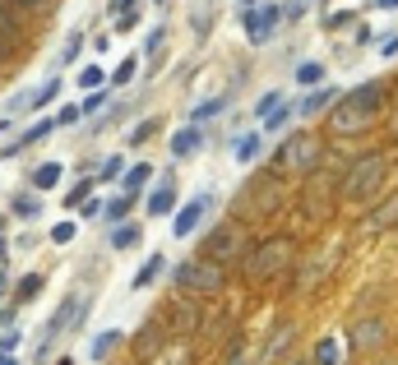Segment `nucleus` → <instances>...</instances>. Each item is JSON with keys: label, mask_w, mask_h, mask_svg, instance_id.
Listing matches in <instances>:
<instances>
[{"label": "nucleus", "mask_w": 398, "mask_h": 365, "mask_svg": "<svg viewBox=\"0 0 398 365\" xmlns=\"http://www.w3.org/2000/svg\"><path fill=\"white\" fill-rule=\"evenodd\" d=\"M278 14H283V19H292V24H297V19L306 14V0H283V9H278Z\"/></svg>", "instance_id": "obj_41"}, {"label": "nucleus", "mask_w": 398, "mask_h": 365, "mask_svg": "<svg viewBox=\"0 0 398 365\" xmlns=\"http://www.w3.org/2000/svg\"><path fill=\"white\" fill-rule=\"evenodd\" d=\"M61 176H65L61 162H42V166H33V176H28V181H33V190H56V185H61Z\"/></svg>", "instance_id": "obj_14"}, {"label": "nucleus", "mask_w": 398, "mask_h": 365, "mask_svg": "<svg viewBox=\"0 0 398 365\" xmlns=\"http://www.w3.org/2000/svg\"><path fill=\"white\" fill-rule=\"evenodd\" d=\"M149 134H153V121H144V125H134V134H130V139H134V144H144Z\"/></svg>", "instance_id": "obj_47"}, {"label": "nucleus", "mask_w": 398, "mask_h": 365, "mask_svg": "<svg viewBox=\"0 0 398 365\" xmlns=\"http://www.w3.org/2000/svg\"><path fill=\"white\" fill-rule=\"evenodd\" d=\"M79 46H84V33H70V37H65V46H61V61L70 65L74 56H79Z\"/></svg>", "instance_id": "obj_36"}, {"label": "nucleus", "mask_w": 398, "mask_h": 365, "mask_svg": "<svg viewBox=\"0 0 398 365\" xmlns=\"http://www.w3.org/2000/svg\"><path fill=\"white\" fill-rule=\"evenodd\" d=\"M56 93H61V79H46V84L37 88L33 97H28V106H33V111H42L46 102H56Z\"/></svg>", "instance_id": "obj_25"}, {"label": "nucleus", "mask_w": 398, "mask_h": 365, "mask_svg": "<svg viewBox=\"0 0 398 365\" xmlns=\"http://www.w3.org/2000/svg\"><path fill=\"white\" fill-rule=\"evenodd\" d=\"M0 365H19V361H14V356H0Z\"/></svg>", "instance_id": "obj_51"}, {"label": "nucleus", "mask_w": 398, "mask_h": 365, "mask_svg": "<svg viewBox=\"0 0 398 365\" xmlns=\"http://www.w3.org/2000/svg\"><path fill=\"white\" fill-rule=\"evenodd\" d=\"M19 338H24V333H19V329H5V333H0V356L19 347Z\"/></svg>", "instance_id": "obj_43"}, {"label": "nucleus", "mask_w": 398, "mask_h": 365, "mask_svg": "<svg viewBox=\"0 0 398 365\" xmlns=\"http://www.w3.org/2000/svg\"><path fill=\"white\" fill-rule=\"evenodd\" d=\"M74 84H79L84 93H93V88H102V84H106V74L98 70V65H84V70H79V79H74Z\"/></svg>", "instance_id": "obj_27"}, {"label": "nucleus", "mask_w": 398, "mask_h": 365, "mask_svg": "<svg viewBox=\"0 0 398 365\" xmlns=\"http://www.w3.org/2000/svg\"><path fill=\"white\" fill-rule=\"evenodd\" d=\"M375 9H398V0H375Z\"/></svg>", "instance_id": "obj_50"}, {"label": "nucleus", "mask_w": 398, "mask_h": 365, "mask_svg": "<svg viewBox=\"0 0 398 365\" xmlns=\"http://www.w3.org/2000/svg\"><path fill=\"white\" fill-rule=\"evenodd\" d=\"M380 102H384V88L375 84H362V88H352V93H343L334 102V116H329V125H334L338 134H362L366 125L380 116Z\"/></svg>", "instance_id": "obj_1"}, {"label": "nucleus", "mask_w": 398, "mask_h": 365, "mask_svg": "<svg viewBox=\"0 0 398 365\" xmlns=\"http://www.w3.org/2000/svg\"><path fill=\"white\" fill-rule=\"evenodd\" d=\"M218 111H222V97H213V102H199L195 111H190V125H199V121H213Z\"/></svg>", "instance_id": "obj_33"}, {"label": "nucleus", "mask_w": 398, "mask_h": 365, "mask_svg": "<svg viewBox=\"0 0 398 365\" xmlns=\"http://www.w3.org/2000/svg\"><path fill=\"white\" fill-rule=\"evenodd\" d=\"M14 42H19V28H14V19L0 9V61H5L9 51H14Z\"/></svg>", "instance_id": "obj_22"}, {"label": "nucleus", "mask_w": 398, "mask_h": 365, "mask_svg": "<svg viewBox=\"0 0 398 365\" xmlns=\"http://www.w3.org/2000/svg\"><path fill=\"white\" fill-rule=\"evenodd\" d=\"M278 102H283V93H264V97H259V106H255V116H269Z\"/></svg>", "instance_id": "obj_44"}, {"label": "nucleus", "mask_w": 398, "mask_h": 365, "mask_svg": "<svg viewBox=\"0 0 398 365\" xmlns=\"http://www.w3.org/2000/svg\"><path fill=\"white\" fill-rule=\"evenodd\" d=\"M384 333H389V329H384V319H362L352 329V351H380L384 347Z\"/></svg>", "instance_id": "obj_10"}, {"label": "nucleus", "mask_w": 398, "mask_h": 365, "mask_svg": "<svg viewBox=\"0 0 398 365\" xmlns=\"http://www.w3.org/2000/svg\"><path fill=\"white\" fill-rule=\"evenodd\" d=\"M259 153H264V139H259V134H241V139H237V148H232V157H237V162H255V157Z\"/></svg>", "instance_id": "obj_17"}, {"label": "nucleus", "mask_w": 398, "mask_h": 365, "mask_svg": "<svg viewBox=\"0 0 398 365\" xmlns=\"http://www.w3.org/2000/svg\"><path fill=\"white\" fill-rule=\"evenodd\" d=\"M130 204H134V194H121V199H111V204L102 209V218H106V222H121L125 213H130Z\"/></svg>", "instance_id": "obj_29"}, {"label": "nucleus", "mask_w": 398, "mask_h": 365, "mask_svg": "<svg viewBox=\"0 0 398 365\" xmlns=\"http://www.w3.org/2000/svg\"><path fill=\"white\" fill-rule=\"evenodd\" d=\"M222 264H213V259H186V264H176V287L181 291H190V296H218L222 291Z\"/></svg>", "instance_id": "obj_4"}, {"label": "nucleus", "mask_w": 398, "mask_h": 365, "mask_svg": "<svg viewBox=\"0 0 398 365\" xmlns=\"http://www.w3.org/2000/svg\"><path fill=\"white\" fill-rule=\"evenodd\" d=\"M14 5H24V9H46L51 0H14Z\"/></svg>", "instance_id": "obj_49"}, {"label": "nucleus", "mask_w": 398, "mask_h": 365, "mask_svg": "<svg viewBox=\"0 0 398 365\" xmlns=\"http://www.w3.org/2000/svg\"><path fill=\"white\" fill-rule=\"evenodd\" d=\"M0 319H5V314H0Z\"/></svg>", "instance_id": "obj_55"}, {"label": "nucleus", "mask_w": 398, "mask_h": 365, "mask_svg": "<svg viewBox=\"0 0 398 365\" xmlns=\"http://www.w3.org/2000/svg\"><path fill=\"white\" fill-rule=\"evenodd\" d=\"M79 106H61V111H56V130H65V125H79Z\"/></svg>", "instance_id": "obj_38"}, {"label": "nucleus", "mask_w": 398, "mask_h": 365, "mask_svg": "<svg viewBox=\"0 0 398 365\" xmlns=\"http://www.w3.org/2000/svg\"><path fill=\"white\" fill-rule=\"evenodd\" d=\"M384 171H389L384 153H362L357 162H347V171H343V181H338V190H343L347 199H371V194L384 185Z\"/></svg>", "instance_id": "obj_3"}, {"label": "nucleus", "mask_w": 398, "mask_h": 365, "mask_svg": "<svg viewBox=\"0 0 398 365\" xmlns=\"http://www.w3.org/2000/svg\"><path fill=\"white\" fill-rule=\"evenodd\" d=\"M79 209H84V218H102V204H98V199H84Z\"/></svg>", "instance_id": "obj_46"}, {"label": "nucleus", "mask_w": 398, "mask_h": 365, "mask_svg": "<svg viewBox=\"0 0 398 365\" xmlns=\"http://www.w3.org/2000/svg\"><path fill=\"white\" fill-rule=\"evenodd\" d=\"M209 19H213L209 0H195V9H190V24H195V33H209Z\"/></svg>", "instance_id": "obj_31"}, {"label": "nucleus", "mask_w": 398, "mask_h": 365, "mask_svg": "<svg viewBox=\"0 0 398 365\" xmlns=\"http://www.w3.org/2000/svg\"><path fill=\"white\" fill-rule=\"evenodd\" d=\"M149 181H153V166H149V162H134L130 171H121V190H125V194H139Z\"/></svg>", "instance_id": "obj_16"}, {"label": "nucleus", "mask_w": 398, "mask_h": 365, "mask_svg": "<svg viewBox=\"0 0 398 365\" xmlns=\"http://www.w3.org/2000/svg\"><path fill=\"white\" fill-rule=\"evenodd\" d=\"M297 84L301 88H319V84H324V65H315V61L297 65Z\"/></svg>", "instance_id": "obj_24"}, {"label": "nucleus", "mask_w": 398, "mask_h": 365, "mask_svg": "<svg viewBox=\"0 0 398 365\" xmlns=\"http://www.w3.org/2000/svg\"><path fill=\"white\" fill-rule=\"evenodd\" d=\"M209 209H213L209 194H195L190 204H181L176 218H171V236H176V241H181V236H195V226L204 222V213H209Z\"/></svg>", "instance_id": "obj_9"}, {"label": "nucleus", "mask_w": 398, "mask_h": 365, "mask_svg": "<svg viewBox=\"0 0 398 365\" xmlns=\"http://www.w3.org/2000/svg\"><path fill=\"white\" fill-rule=\"evenodd\" d=\"M74 231H79V222L65 218V222H56V226H51V241H56V245H65V241H74Z\"/></svg>", "instance_id": "obj_35"}, {"label": "nucleus", "mask_w": 398, "mask_h": 365, "mask_svg": "<svg viewBox=\"0 0 398 365\" xmlns=\"http://www.w3.org/2000/svg\"><path fill=\"white\" fill-rule=\"evenodd\" d=\"M380 56H398V33H389V37H380Z\"/></svg>", "instance_id": "obj_45"}, {"label": "nucleus", "mask_w": 398, "mask_h": 365, "mask_svg": "<svg viewBox=\"0 0 398 365\" xmlns=\"http://www.w3.org/2000/svg\"><path fill=\"white\" fill-rule=\"evenodd\" d=\"M121 171H125L121 157H106V162H102V181H121Z\"/></svg>", "instance_id": "obj_40"}, {"label": "nucleus", "mask_w": 398, "mask_h": 365, "mask_svg": "<svg viewBox=\"0 0 398 365\" xmlns=\"http://www.w3.org/2000/svg\"><path fill=\"white\" fill-rule=\"evenodd\" d=\"M287 121H292V106H287V102H278V106H274V111H269V116H264V130H283V125H287Z\"/></svg>", "instance_id": "obj_30"}, {"label": "nucleus", "mask_w": 398, "mask_h": 365, "mask_svg": "<svg viewBox=\"0 0 398 365\" xmlns=\"http://www.w3.org/2000/svg\"><path fill=\"white\" fill-rule=\"evenodd\" d=\"M0 226H5V218H0Z\"/></svg>", "instance_id": "obj_54"}, {"label": "nucleus", "mask_w": 398, "mask_h": 365, "mask_svg": "<svg viewBox=\"0 0 398 365\" xmlns=\"http://www.w3.org/2000/svg\"><path fill=\"white\" fill-rule=\"evenodd\" d=\"M199 148H204L199 125H186V130H176V134H171V157H176V162H181V157H195Z\"/></svg>", "instance_id": "obj_11"}, {"label": "nucleus", "mask_w": 398, "mask_h": 365, "mask_svg": "<svg viewBox=\"0 0 398 365\" xmlns=\"http://www.w3.org/2000/svg\"><path fill=\"white\" fill-rule=\"evenodd\" d=\"M162 254H149V259H144V269L134 273V291H144V287H153V282H158V273H162Z\"/></svg>", "instance_id": "obj_18"}, {"label": "nucleus", "mask_w": 398, "mask_h": 365, "mask_svg": "<svg viewBox=\"0 0 398 365\" xmlns=\"http://www.w3.org/2000/svg\"><path fill=\"white\" fill-rule=\"evenodd\" d=\"M292 259H297L292 241H287V236H269V241H259L255 250L246 254V278L250 282H274L278 273L292 269Z\"/></svg>", "instance_id": "obj_2"}, {"label": "nucleus", "mask_w": 398, "mask_h": 365, "mask_svg": "<svg viewBox=\"0 0 398 365\" xmlns=\"http://www.w3.org/2000/svg\"><path fill=\"white\" fill-rule=\"evenodd\" d=\"M241 250H246V236H241L237 222H222L218 231H209V241H204V259H213V264L241 259Z\"/></svg>", "instance_id": "obj_7"}, {"label": "nucleus", "mask_w": 398, "mask_h": 365, "mask_svg": "<svg viewBox=\"0 0 398 365\" xmlns=\"http://www.w3.org/2000/svg\"><path fill=\"white\" fill-rule=\"evenodd\" d=\"M338 356H343V351H338V342L324 338V342H319V351H315V365H338Z\"/></svg>", "instance_id": "obj_34"}, {"label": "nucleus", "mask_w": 398, "mask_h": 365, "mask_svg": "<svg viewBox=\"0 0 398 365\" xmlns=\"http://www.w3.org/2000/svg\"><path fill=\"white\" fill-rule=\"evenodd\" d=\"M315 162H319V134L297 130L292 139H283V148H278L274 171H278V176H283V171H310Z\"/></svg>", "instance_id": "obj_5"}, {"label": "nucleus", "mask_w": 398, "mask_h": 365, "mask_svg": "<svg viewBox=\"0 0 398 365\" xmlns=\"http://www.w3.org/2000/svg\"><path fill=\"white\" fill-rule=\"evenodd\" d=\"M121 338H125L121 329H106V333H98V342H93V351H89V356H93V361H106V356L116 351V342H121Z\"/></svg>", "instance_id": "obj_20"}, {"label": "nucleus", "mask_w": 398, "mask_h": 365, "mask_svg": "<svg viewBox=\"0 0 398 365\" xmlns=\"http://www.w3.org/2000/svg\"><path fill=\"white\" fill-rule=\"evenodd\" d=\"M338 97H343V93H338V88H334V84H329V88H315V93H310V97H306V102H301V106H297V111H301V116H319V111H329V106H334V102H338Z\"/></svg>", "instance_id": "obj_13"}, {"label": "nucleus", "mask_w": 398, "mask_h": 365, "mask_svg": "<svg viewBox=\"0 0 398 365\" xmlns=\"http://www.w3.org/2000/svg\"><path fill=\"white\" fill-rule=\"evenodd\" d=\"M84 314H89V296H65L61 301V310L51 314V319H46V338H42V347H37V361H46L51 356V347H56V338H61L65 329H79L84 324Z\"/></svg>", "instance_id": "obj_6"}, {"label": "nucleus", "mask_w": 398, "mask_h": 365, "mask_svg": "<svg viewBox=\"0 0 398 365\" xmlns=\"http://www.w3.org/2000/svg\"><path fill=\"white\" fill-rule=\"evenodd\" d=\"M259 361H264V351H255V347H250V342H246V347L237 351V356H232V365H259Z\"/></svg>", "instance_id": "obj_37"}, {"label": "nucleus", "mask_w": 398, "mask_h": 365, "mask_svg": "<svg viewBox=\"0 0 398 365\" xmlns=\"http://www.w3.org/2000/svg\"><path fill=\"white\" fill-rule=\"evenodd\" d=\"M37 291H42V278H37V273H28V278H24V282H19V287H14V296H19V305H24V301H33Z\"/></svg>", "instance_id": "obj_32"}, {"label": "nucleus", "mask_w": 398, "mask_h": 365, "mask_svg": "<svg viewBox=\"0 0 398 365\" xmlns=\"http://www.w3.org/2000/svg\"><path fill=\"white\" fill-rule=\"evenodd\" d=\"M134 351H139V361H149L153 351H158V324H144L139 338H134Z\"/></svg>", "instance_id": "obj_21"}, {"label": "nucleus", "mask_w": 398, "mask_h": 365, "mask_svg": "<svg viewBox=\"0 0 398 365\" xmlns=\"http://www.w3.org/2000/svg\"><path fill=\"white\" fill-rule=\"evenodd\" d=\"M153 5H167V0H153Z\"/></svg>", "instance_id": "obj_53"}, {"label": "nucleus", "mask_w": 398, "mask_h": 365, "mask_svg": "<svg viewBox=\"0 0 398 365\" xmlns=\"http://www.w3.org/2000/svg\"><path fill=\"white\" fill-rule=\"evenodd\" d=\"M278 19H283V14H278L274 5H255V9H246V14H241V24H246V37L259 46V42H269V37H274Z\"/></svg>", "instance_id": "obj_8"}, {"label": "nucleus", "mask_w": 398, "mask_h": 365, "mask_svg": "<svg viewBox=\"0 0 398 365\" xmlns=\"http://www.w3.org/2000/svg\"><path fill=\"white\" fill-rule=\"evenodd\" d=\"M139 236H144V226H134V222H116V231H111V250H130V245H139Z\"/></svg>", "instance_id": "obj_19"}, {"label": "nucleus", "mask_w": 398, "mask_h": 365, "mask_svg": "<svg viewBox=\"0 0 398 365\" xmlns=\"http://www.w3.org/2000/svg\"><path fill=\"white\" fill-rule=\"evenodd\" d=\"M102 106H106V93H98V88H93V97H84L79 111H84V116H93V111H102Z\"/></svg>", "instance_id": "obj_42"}, {"label": "nucleus", "mask_w": 398, "mask_h": 365, "mask_svg": "<svg viewBox=\"0 0 398 365\" xmlns=\"http://www.w3.org/2000/svg\"><path fill=\"white\" fill-rule=\"evenodd\" d=\"M162 42H167V28H153V33H149V42H144V51H149V56H158V51H162Z\"/></svg>", "instance_id": "obj_39"}, {"label": "nucleus", "mask_w": 398, "mask_h": 365, "mask_svg": "<svg viewBox=\"0 0 398 365\" xmlns=\"http://www.w3.org/2000/svg\"><path fill=\"white\" fill-rule=\"evenodd\" d=\"M93 190H98V185H93V181H79V185H70V190H65V209H79V204L89 199Z\"/></svg>", "instance_id": "obj_28"}, {"label": "nucleus", "mask_w": 398, "mask_h": 365, "mask_svg": "<svg viewBox=\"0 0 398 365\" xmlns=\"http://www.w3.org/2000/svg\"><path fill=\"white\" fill-rule=\"evenodd\" d=\"M0 264H5V241H0Z\"/></svg>", "instance_id": "obj_52"}, {"label": "nucleus", "mask_w": 398, "mask_h": 365, "mask_svg": "<svg viewBox=\"0 0 398 365\" xmlns=\"http://www.w3.org/2000/svg\"><path fill=\"white\" fill-rule=\"evenodd\" d=\"M134 5H139V0H111L106 9H111V14H125V9H134Z\"/></svg>", "instance_id": "obj_48"}, {"label": "nucleus", "mask_w": 398, "mask_h": 365, "mask_svg": "<svg viewBox=\"0 0 398 365\" xmlns=\"http://www.w3.org/2000/svg\"><path fill=\"white\" fill-rule=\"evenodd\" d=\"M134 74H139V61H134V56H125V61L116 65L111 84H116V88H125V84H134Z\"/></svg>", "instance_id": "obj_26"}, {"label": "nucleus", "mask_w": 398, "mask_h": 365, "mask_svg": "<svg viewBox=\"0 0 398 365\" xmlns=\"http://www.w3.org/2000/svg\"><path fill=\"white\" fill-rule=\"evenodd\" d=\"M9 213H14V218H37L42 204H37V194H14V199H9Z\"/></svg>", "instance_id": "obj_23"}, {"label": "nucleus", "mask_w": 398, "mask_h": 365, "mask_svg": "<svg viewBox=\"0 0 398 365\" xmlns=\"http://www.w3.org/2000/svg\"><path fill=\"white\" fill-rule=\"evenodd\" d=\"M366 226H371V231H389V226H398V194H389L384 204H375V209L366 213Z\"/></svg>", "instance_id": "obj_12"}, {"label": "nucleus", "mask_w": 398, "mask_h": 365, "mask_svg": "<svg viewBox=\"0 0 398 365\" xmlns=\"http://www.w3.org/2000/svg\"><path fill=\"white\" fill-rule=\"evenodd\" d=\"M171 209H176V185L162 181L158 190L149 194V213H153V218H162V213H171Z\"/></svg>", "instance_id": "obj_15"}]
</instances>
